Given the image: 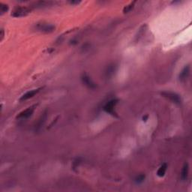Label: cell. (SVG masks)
I'll return each mask as SVG.
<instances>
[{
	"label": "cell",
	"mask_w": 192,
	"mask_h": 192,
	"mask_svg": "<svg viewBox=\"0 0 192 192\" xmlns=\"http://www.w3.org/2000/svg\"><path fill=\"white\" fill-rule=\"evenodd\" d=\"M34 29L37 32H42V33H51L54 32L56 27L51 23H46V22H39V23H35Z\"/></svg>",
	"instance_id": "cell-1"
},
{
	"label": "cell",
	"mask_w": 192,
	"mask_h": 192,
	"mask_svg": "<svg viewBox=\"0 0 192 192\" xmlns=\"http://www.w3.org/2000/svg\"><path fill=\"white\" fill-rule=\"evenodd\" d=\"M31 10L26 7H17L13 11L12 16L14 17H26L30 13Z\"/></svg>",
	"instance_id": "cell-2"
},
{
	"label": "cell",
	"mask_w": 192,
	"mask_h": 192,
	"mask_svg": "<svg viewBox=\"0 0 192 192\" xmlns=\"http://www.w3.org/2000/svg\"><path fill=\"white\" fill-rule=\"evenodd\" d=\"M162 96H164V98H168L169 100H171V101H173V103L176 104V105H180L182 103V99H181V97L179 96L178 94L175 92H162Z\"/></svg>",
	"instance_id": "cell-3"
},
{
	"label": "cell",
	"mask_w": 192,
	"mask_h": 192,
	"mask_svg": "<svg viewBox=\"0 0 192 192\" xmlns=\"http://www.w3.org/2000/svg\"><path fill=\"white\" fill-rule=\"evenodd\" d=\"M118 101H119L118 99H113L110 101L105 106V107H104V110H105V112H107V113H110V114L113 115V116H116V113H115L114 108L115 106H116L117 105V103H118Z\"/></svg>",
	"instance_id": "cell-4"
},
{
	"label": "cell",
	"mask_w": 192,
	"mask_h": 192,
	"mask_svg": "<svg viewBox=\"0 0 192 192\" xmlns=\"http://www.w3.org/2000/svg\"><path fill=\"white\" fill-rule=\"evenodd\" d=\"M81 80L83 82V83L86 87L89 88L90 89H96L97 85L96 84L93 80L91 79V77L89 75H87V74H83L81 77Z\"/></svg>",
	"instance_id": "cell-5"
},
{
	"label": "cell",
	"mask_w": 192,
	"mask_h": 192,
	"mask_svg": "<svg viewBox=\"0 0 192 192\" xmlns=\"http://www.w3.org/2000/svg\"><path fill=\"white\" fill-rule=\"evenodd\" d=\"M36 106L37 105H33L31 106V107H28L27 109H26L25 110L22 111L21 113H20L17 116V119H27L29 116H32V114L33 113L35 109Z\"/></svg>",
	"instance_id": "cell-6"
},
{
	"label": "cell",
	"mask_w": 192,
	"mask_h": 192,
	"mask_svg": "<svg viewBox=\"0 0 192 192\" xmlns=\"http://www.w3.org/2000/svg\"><path fill=\"white\" fill-rule=\"evenodd\" d=\"M41 89V88H38V89H32V90H30V91H29V92H26L24 95H23V96H21L20 101H26V100L29 99V98H33L35 95H37L38 93L40 92Z\"/></svg>",
	"instance_id": "cell-7"
},
{
	"label": "cell",
	"mask_w": 192,
	"mask_h": 192,
	"mask_svg": "<svg viewBox=\"0 0 192 192\" xmlns=\"http://www.w3.org/2000/svg\"><path fill=\"white\" fill-rule=\"evenodd\" d=\"M117 70V66L116 64L113 63L109 65L107 67L105 70V77L107 78H110L114 75V74L116 73V71Z\"/></svg>",
	"instance_id": "cell-8"
},
{
	"label": "cell",
	"mask_w": 192,
	"mask_h": 192,
	"mask_svg": "<svg viewBox=\"0 0 192 192\" xmlns=\"http://www.w3.org/2000/svg\"><path fill=\"white\" fill-rule=\"evenodd\" d=\"M190 74V66L189 65H186L184 67V68L181 71L180 75H179V78L181 81H184L188 77Z\"/></svg>",
	"instance_id": "cell-9"
},
{
	"label": "cell",
	"mask_w": 192,
	"mask_h": 192,
	"mask_svg": "<svg viewBox=\"0 0 192 192\" xmlns=\"http://www.w3.org/2000/svg\"><path fill=\"white\" fill-rule=\"evenodd\" d=\"M188 164L185 163L184 164L183 167H182V172H181V178L182 180H185L188 177Z\"/></svg>",
	"instance_id": "cell-10"
},
{
	"label": "cell",
	"mask_w": 192,
	"mask_h": 192,
	"mask_svg": "<svg viewBox=\"0 0 192 192\" xmlns=\"http://www.w3.org/2000/svg\"><path fill=\"white\" fill-rule=\"evenodd\" d=\"M167 164H162V165L159 167L158 171H157V175H158L159 177H163L165 175L166 171H167Z\"/></svg>",
	"instance_id": "cell-11"
},
{
	"label": "cell",
	"mask_w": 192,
	"mask_h": 192,
	"mask_svg": "<svg viewBox=\"0 0 192 192\" xmlns=\"http://www.w3.org/2000/svg\"><path fill=\"white\" fill-rule=\"evenodd\" d=\"M9 7L8 5L5 4V3L1 2L0 3V14H1V15H2V14H4L5 13H6L8 11Z\"/></svg>",
	"instance_id": "cell-12"
},
{
	"label": "cell",
	"mask_w": 192,
	"mask_h": 192,
	"mask_svg": "<svg viewBox=\"0 0 192 192\" xmlns=\"http://www.w3.org/2000/svg\"><path fill=\"white\" fill-rule=\"evenodd\" d=\"M135 3H136V1H134V2H132L130 3L129 5H128L127 6H125L123 9V12L125 13V14H126V13H129L131 12V11L134 8Z\"/></svg>",
	"instance_id": "cell-13"
},
{
	"label": "cell",
	"mask_w": 192,
	"mask_h": 192,
	"mask_svg": "<svg viewBox=\"0 0 192 192\" xmlns=\"http://www.w3.org/2000/svg\"><path fill=\"white\" fill-rule=\"evenodd\" d=\"M145 178H146V176L144 174L138 175V176L135 178V182H136L137 184L142 183V182H143L144 180H145Z\"/></svg>",
	"instance_id": "cell-14"
},
{
	"label": "cell",
	"mask_w": 192,
	"mask_h": 192,
	"mask_svg": "<svg viewBox=\"0 0 192 192\" xmlns=\"http://www.w3.org/2000/svg\"><path fill=\"white\" fill-rule=\"evenodd\" d=\"M4 35H5L4 29H1V41H2V40H3V38H4Z\"/></svg>",
	"instance_id": "cell-15"
},
{
	"label": "cell",
	"mask_w": 192,
	"mask_h": 192,
	"mask_svg": "<svg viewBox=\"0 0 192 192\" xmlns=\"http://www.w3.org/2000/svg\"><path fill=\"white\" fill-rule=\"evenodd\" d=\"M147 119H148V115H146V116H143V121H145L146 122Z\"/></svg>",
	"instance_id": "cell-16"
},
{
	"label": "cell",
	"mask_w": 192,
	"mask_h": 192,
	"mask_svg": "<svg viewBox=\"0 0 192 192\" xmlns=\"http://www.w3.org/2000/svg\"><path fill=\"white\" fill-rule=\"evenodd\" d=\"M79 2H74V1L71 2V4H78V3H79Z\"/></svg>",
	"instance_id": "cell-17"
}]
</instances>
